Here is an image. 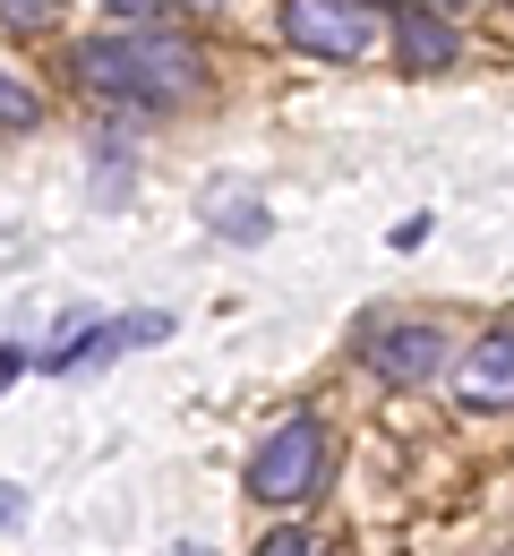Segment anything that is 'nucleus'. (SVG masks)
I'll use <instances>...</instances> for the list:
<instances>
[{
    "mask_svg": "<svg viewBox=\"0 0 514 556\" xmlns=\"http://www.w3.org/2000/svg\"><path fill=\"white\" fill-rule=\"evenodd\" d=\"M317 480H326V428H317V419H284V428L249 454V496H258V505H300Z\"/></svg>",
    "mask_w": 514,
    "mask_h": 556,
    "instance_id": "f03ea898",
    "label": "nucleus"
},
{
    "mask_svg": "<svg viewBox=\"0 0 514 556\" xmlns=\"http://www.w3.org/2000/svg\"><path fill=\"white\" fill-rule=\"evenodd\" d=\"M454 403H463V412H514V326H498V334L472 343L463 377H454Z\"/></svg>",
    "mask_w": 514,
    "mask_h": 556,
    "instance_id": "39448f33",
    "label": "nucleus"
},
{
    "mask_svg": "<svg viewBox=\"0 0 514 556\" xmlns=\"http://www.w3.org/2000/svg\"><path fill=\"white\" fill-rule=\"evenodd\" d=\"M258 556H326V540H309V531H275V540H258Z\"/></svg>",
    "mask_w": 514,
    "mask_h": 556,
    "instance_id": "6e6552de",
    "label": "nucleus"
},
{
    "mask_svg": "<svg viewBox=\"0 0 514 556\" xmlns=\"http://www.w3.org/2000/svg\"><path fill=\"white\" fill-rule=\"evenodd\" d=\"M77 70L95 94H121V103H189L206 77H198V52L180 35H154V26H129V35H103L77 52Z\"/></svg>",
    "mask_w": 514,
    "mask_h": 556,
    "instance_id": "f257e3e1",
    "label": "nucleus"
},
{
    "mask_svg": "<svg viewBox=\"0 0 514 556\" xmlns=\"http://www.w3.org/2000/svg\"><path fill=\"white\" fill-rule=\"evenodd\" d=\"M284 35L317 61H368L377 52V17L368 0H284Z\"/></svg>",
    "mask_w": 514,
    "mask_h": 556,
    "instance_id": "7ed1b4c3",
    "label": "nucleus"
},
{
    "mask_svg": "<svg viewBox=\"0 0 514 556\" xmlns=\"http://www.w3.org/2000/svg\"><path fill=\"white\" fill-rule=\"evenodd\" d=\"M35 112H43V103H35V86H17V77L0 70V129H35Z\"/></svg>",
    "mask_w": 514,
    "mask_h": 556,
    "instance_id": "0eeeda50",
    "label": "nucleus"
},
{
    "mask_svg": "<svg viewBox=\"0 0 514 556\" xmlns=\"http://www.w3.org/2000/svg\"><path fill=\"white\" fill-rule=\"evenodd\" d=\"M103 9H112V17H129V26H147V17L163 9V0H103Z\"/></svg>",
    "mask_w": 514,
    "mask_h": 556,
    "instance_id": "9d476101",
    "label": "nucleus"
},
{
    "mask_svg": "<svg viewBox=\"0 0 514 556\" xmlns=\"http://www.w3.org/2000/svg\"><path fill=\"white\" fill-rule=\"evenodd\" d=\"M368 368H377L386 386H421V377L446 368V334L421 326V317H412V326H377V334H368Z\"/></svg>",
    "mask_w": 514,
    "mask_h": 556,
    "instance_id": "20e7f679",
    "label": "nucleus"
},
{
    "mask_svg": "<svg viewBox=\"0 0 514 556\" xmlns=\"http://www.w3.org/2000/svg\"><path fill=\"white\" fill-rule=\"evenodd\" d=\"M0 9H9V26H43L52 17V0H0Z\"/></svg>",
    "mask_w": 514,
    "mask_h": 556,
    "instance_id": "1a4fd4ad",
    "label": "nucleus"
},
{
    "mask_svg": "<svg viewBox=\"0 0 514 556\" xmlns=\"http://www.w3.org/2000/svg\"><path fill=\"white\" fill-rule=\"evenodd\" d=\"M394 52H403V70H446L454 61V26L429 17V9H403L394 17Z\"/></svg>",
    "mask_w": 514,
    "mask_h": 556,
    "instance_id": "423d86ee",
    "label": "nucleus"
},
{
    "mask_svg": "<svg viewBox=\"0 0 514 556\" xmlns=\"http://www.w3.org/2000/svg\"><path fill=\"white\" fill-rule=\"evenodd\" d=\"M180 9H223V0H180Z\"/></svg>",
    "mask_w": 514,
    "mask_h": 556,
    "instance_id": "9b49d317",
    "label": "nucleus"
}]
</instances>
